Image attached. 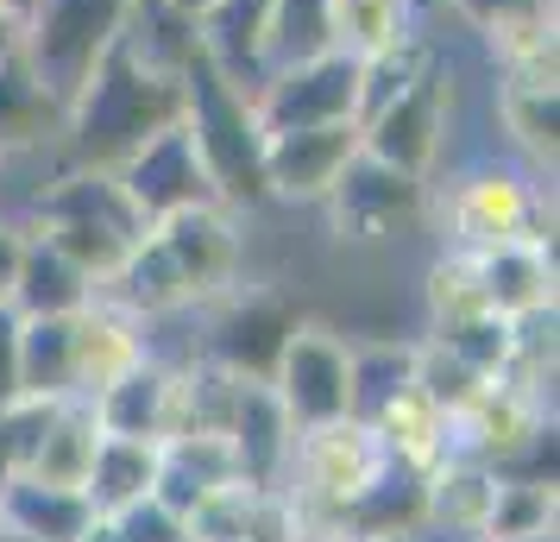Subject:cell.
<instances>
[{
	"label": "cell",
	"instance_id": "cell-1",
	"mask_svg": "<svg viewBox=\"0 0 560 542\" xmlns=\"http://www.w3.org/2000/svg\"><path fill=\"white\" fill-rule=\"evenodd\" d=\"M183 114V82L171 70H158L139 57L127 32L102 51V64L82 77V89L63 107V127H70V152L77 164H102L114 171L132 146H145L158 127H171Z\"/></svg>",
	"mask_w": 560,
	"mask_h": 542
},
{
	"label": "cell",
	"instance_id": "cell-2",
	"mask_svg": "<svg viewBox=\"0 0 560 542\" xmlns=\"http://www.w3.org/2000/svg\"><path fill=\"white\" fill-rule=\"evenodd\" d=\"M183 82V127L196 139V158H202L208 183L221 203H265V132H258L253 95L233 89L202 51H189V64L177 70Z\"/></svg>",
	"mask_w": 560,
	"mask_h": 542
},
{
	"label": "cell",
	"instance_id": "cell-3",
	"mask_svg": "<svg viewBox=\"0 0 560 542\" xmlns=\"http://www.w3.org/2000/svg\"><path fill=\"white\" fill-rule=\"evenodd\" d=\"M390 448L378 441V429L365 416H334L315 429H296L290 448V473H283V505L303 523H340L365 492L390 473Z\"/></svg>",
	"mask_w": 560,
	"mask_h": 542
},
{
	"label": "cell",
	"instance_id": "cell-4",
	"mask_svg": "<svg viewBox=\"0 0 560 542\" xmlns=\"http://www.w3.org/2000/svg\"><path fill=\"white\" fill-rule=\"evenodd\" d=\"M139 0H38L26 13V26L13 32V51L32 70V82L45 89V102L63 114L82 77L102 64V51L127 32Z\"/></svg>",
	"mask_w": 560,
	"mask_h": 542
},
{
	"label": "cell",
	"instance_id": "cell-5",
	"mask_svg": "<svg viewBox=\"0 0 560 542\" xmlns=\"http://www.w3.org/2000/svg\"><path fill=\"white\" fill-rule=\"evenodd\" d=\"M504 240H555L548 233V203L529 171L516 164H472L447 196V246L454 253H485Z\"/></svg>",
	"mask_w": 560,
	"mask_h": 542
},
{
	"label": "cell",
	"instance_id": "cell-6",
	"mask_svg": "<svg viewBox=\"0 0 560 542\" xmlns=\"http://www.w3.org/2000/svg\"><path fill=\"white\" fill-rule=\"evenodd\" d=\"M265 385L278 391V404L290 411L296 429L334 423V416H353V341L334 335L328 322H296L283 341L278 366Z\"/></svg>",
	"mask_w": 560,
	"mask_h": 542
},
{
	"label": "cell",
	"instance_id": "cell-7",
	"mask_svg": "<svg viewBox=\"0 0 560 542\" xmlns=\"http://www.w3.org/2000/svg\"><path fill=\"white\" fill-rule=\"evenodd\" d=\"M353 102H359V57L353 51H322V57H308V64L271 70V77L253 89L258 132L353 120Z\"/></svg>",
	"mask_w": 560,
	"mask_h": 542
},
{
	"label": "cell",
	"instance_id": "cell-8",
	"mask_svg": "<svg viewBox=\"0 0 560 542\" xmlns=\"http://www.w3.org/2000/svg\"><path fill=\"white\" fill-rule=\"evenodd\" d=\"M114 177H120V189L132 196V208H139L152 228L164 221V215H177V208L221 203V196H214V183H208V171H202V158H196V139H189V127H183V120L158 127L145 146H132V152L114 164Z\"/></svg>",
	"mask_w": 560,
	"mask_h": 542
},
{
	"label": "cell",
	"instance_id": "cell-9",
	"mask_svg": "<svg viewBox=\"0 0 560 542\" xmlns=\"http://www.w3.org/2000/svg\"><path fill=\"white\" fill-rule=\"evenodd\" d=\"M441 132H447V82H441V57H434L397 102H384L378 114L359 120V146L372 158H384V164L409 171V177H429L434 152H441Z\"/></svg>",
	"mask_w": 560,
	"mask_h": 542
},
{
	"label": "cell",
	"instance_id": "cell-10",
	"mask_svg": "<svg viewBox=\"0 0 560 542\" xmlns=\"http://www.w3.org/2000/svg\"><path fill=\"white\" fill-rule=\"evenodd\" d=\"M158 246L171 253L189 303H208V297H228L233 278H240V228H233L228 203H196L177 208L158 221Z\"/></svg>",
	"mask_w": 560,
	"mask_h": 542
},
{
	"label": "cell",
	"instance_id": "cell-11",
	"mask_svg": "<svg viewBox=\"0 0 560 542\" xmlns=\"http://www.w3.org/2000/svg\"><path fill=\"white\" fill-rule=\"evenodd\" d=\"M322 203L334 208L340 233H353V240H384V233L409 228V221L422 215V177H409V171H397V164H384V158H372L359 146Z\"/></svg>",
	"mask_w": 560,
	"mask_h": 542
},
{
	"label": "cell",
	"instance_id": "cell-12",
	"mask_svg": "<svg viewBox=\"0 0 560 542\" xmlns=\"http://www.w3.org/2000/svg\"><path fill=\"white\" fill-rule=\"evenodd\" d=\"M353 152H359V120L265 132V196H278V203H322Z\"/></svg>",
	"mask_w": 560,
	"mask_h": 542
},
{
	"label": "cell",
	"instance_id": "cell-13",
	"mask_svg": "<svg viewBox=\"0 0 560 542\" xmlns=\"http://www.w3.org/2000/svg\"><path fill=\"white\" fill-rule=\"evenodd\" d=\"M303 322V310H290L278 290H233L228 310L214 315V335H208V360H221L240 379H271L290 328Z\"/></svg>",
	"mask_w": 560,
	"mask_h": 542
},
{
	"label": "cell",
	"instance_id": "cell-14",
	"mask_svg": "<svg viewBox=\"0 0 560 542\" xmlns=\"http://www.w3.org/2000/svg\"><path fill=\"white\" fill-rule=\"evenodd\" d=\"M233 454H240V480L258 492H278L283 473H290V448H296V423L278 404V391L265 379H246L240 385V411H233Z\"/></svg>",
	"mask_w": 560,
	"mask_h": 542
},
{
	"label": "cell",
	"instance_id": "cell-15",
	"mask_svg": "<svg viewBox=\"0 0 560 542\" xmlns=\"http://www.w3.org/2000/svg\"><path fill=\"white\" fill-rule=\"evenodd\" d=\"M152 354L145 322L120 303H107L102 290L77 310V397H95L102 385H114L127 366H139Z\"/></svg>",
	"mask_w": 560,
	"mask_h": 542
},
{
	"label": "cell",
	"instance_id": "cell-16",
	"mask_svg": "<svg viewBox=\"0 0 560 542\" xmlns=\"http://www.w3.org/2000/svg\"><path fill=\"white\" fill-rule=\"evenodd\" d=\"M265 20L271 0H208L196 13V51L246 95L265 82Z\"/></svg>",
	"mask_w": 560,
	"mask_h": 542
},
{
	"label": "cell",
	"instance_id": "cell-17",
	"mask_svg": "<svg viewBox=\"0 0 560 542\" xmlns=\"http://www.w3.org/2000/svg\"><path fill=\"white\" fill-rule=\"evenodd\" d=\"M171 385H177V366L145 354V360L127 366L114 385L95 391L89 411H95V423H102V436L164 441V429H171Z\"/></svg>",
	"mask_w": 560,
	"mask_h": 542
},
{
	"label": "cell",
	"instance_id": "cell-18",
	"mask_svg": "<svg viewBox=\"0 0 560 542\" xmlns=\"http://www.w3.org/2000/svg\"><path fill=\"white\" fill-rule=\"evenodd\" d=\"M479 265V290L491 315H529V310H555V240H504L472 253Z\"/></svg>",
	"mask_w": 560,
	"mask_h": 542
},
{
	"label": "cell",
	"instance_id": "cell-19",
	"mask_svg": "<svg viewBox=\"0 0 560 542\" xmlns=\"http://www.w3.org/2000/svg\"><path fill=\"white\" fill-rule=\"evenodd\" d=\"M45 221H89V228L120 233L127 246L152 233V221L132 208V196L120 189V177L102 171V164H77L70 177H57L51 189L38 196V228H45Z\"/></svg>",
	"mask_w": 560,
	"mask_h": 542
},
{
	"label": "cell",
	"instance_id": "cell-20",
	"mask_svg": "<svg viewBox=\"0 0 560 542\" xmlns=\"http://www.w3.org/2000/svg\"><path fill=\"white\" fill-rule=\"evenodd\" d=\"M89 297H95V278L82 265H70L45 233H26L13 285H7V310L13 315H77Z\"/></svg>",
	"mask_w": 560,
	"mask_h": 542
},
{
	"label": "cell",
	"instance_id": "cell-21",
	"mask_svg": "<svg viewBox=\"0 0 560 542\" xmlns=\"http://www.w3.org/2000/svg\"><path fill=\"white\" fill-rule=\"evenodd\" d=\"M491 492H498V466L447 454L422 473V530H447V537H472L479 542L485 511H491Z\"/></svg>",
	"mask_w": 560,
	"mask_h": 542
},
{
	"label": "cell",
	"instance_id": "cell-22",
	"mask_svg": "<svg viewBox=\"0 0 560 542\" xmlns=\"http://www.w3.org/2000/svg\"><path fill=\"white\" fill-rule=\"evenodd\" d=\"M240 480V454H233L228 436H164L158 441V486L152 498L171 505V511H189L202 492L233 486Z\"/></svg>",
	"mask_w": 560,
	"mask_h": 542
},
{
	"label": "cell",
	"instance_id": "cell-23",
	"mask_svg": "<svg viewBox=\"0 0 560 542\" xmlns=\"http://www.w3.org/2000/svg\"><path fill=\"white\" fill-rule=\"evenodd\" d=\"M498 120L523 146L535 171H555L560 146V95H555V64L548 70H504L498 82Z\"/></svg>",
	"mask_w": 560,
	"mask_h": 542
},
{
	"label": "cell",
	"instance_id": "cell-24",
	"mask_svg": "<svg viewBox=\"0 0 560 542\" xmlns=\"http://www.w3.org/2000/svg\"><path fill=\"white\" fill-rule=\"evenodd\" d=\"M365 423L378 429V441L390 448V461L409 466V473H429V466L447 454V411L434 404L429 391H416V379L390 391Z\"/></svg>",
	"mask_w": 560,
	"mask_h": 542
},
{
	"label": "cell",
	"instance_id": "cell-25",
	"mask_svg": "<svg viewBox=\"0 0 560 542\" xmlns=\"http://www.w3.org/2000/svg\"><path fill=\"white\" fill-rule=\"evenodd\" d=\"M102 297L120 303V310H132L139 322H164V315H177V310H196L189 290H183V278H177V265H171V253L158 246V233H145V240L114 265V278L102 285Z\"/></svg>",
	"mask_w": 560,
	"mask_h": 542
},
{
	"label": "cell",
	"instance_id": "cell-26",
	"mask_svg": "<svg viewBox=\"0 0 560 542\" xmlns=\"http://www.w3.org/2000/svg\"><path fill=\"white\" fill-rule=\"evenodd\" d=\"M0 517L38 542H82V530L95 523V511L77 486H45V480H26V473L0 480Z\"/></svg>",
	"mask_w": 560,
	"mask_h": 542
},
{
	"label": "cell",
	"instance_id": "cell-27",
	"mask_svg": "<svg viewBox=\"0 0 560 542\" xmlns=\"http://www.w3.org/2000/svg\"><path fill=\"white\" fill-rule=\"evenodd\" d=\"M158 486V441H132V436H102L95 441V461L82 480V498L95 517H120L127 505L152 498Z\"/></svg>",
	"mask_w": 560,
	"mask_h": 542
},
{
	"label": "cell",
	"instance_id": "cell-28",
	"mask_svg": "<svg viewBox=\"0 0 560 542\" xmlns=\"http://www.w3.org/2000/svg\"><path fill=\"white\" fill-rule=\"evenodd\" d=\"M20 397H77V315H20Z\"/></svg>",
	"mask_w": 560,
	"mask_h": 542
},
{
	"label": "cell",
	"instance_id": "cell-29",
	"mask_svg": "<svg viewBox=\"0 0 560 542\" xmlns=\"http://www.w3.org/2000/svg\"><path fill=\"white\" fill-rule=\"evenodd\" d=\"M95 441H102V423H95V411H89V397H63V411L51 416V429H45V441H38V454L26 461V480L82 492L89 461H95Z\"/></svg>",
	"mask_w": 560,
	"mask_h": 542
},
{
	"label": "cell",
	"instance_id": "cell-30",
	"mask_svg": "<svg viewBox=\"0 0 560 542\" xmlns=\"http://www.w3.org/2000/svg\"><path fill=\"white\" fill-rule=\"evenodd\" d=\"M322 51H340L334 38V0H271V20H265V77L308 64Z\"/></svg>",
	"mask_w": 560,
	"mask_h": 542
},
{
	"label": "cell",
	"instance_id": "cell-31",
	"mask_svg": "<svg viewBox=\"0 0 560 542\" xmlns=\"http://www.w3.org/2000/svg\"><path fill=\"white\" fill-rule=\"evenodd\" d=\"M334 38L353 57H378L416 38V0H334Z\"/></svg>",
	"mask_w": 560,
	"mask_h": 542
},
{
	"label": "cell",
	"instance_id": "cell-32",
	"mask_svg": "<svg viewBox=\"0 0 560 542\" xmlns=\"http://www.w3.org/2000/svg\"><path fill=\"white\" fill-rule=\"evenodd\" d=\"M555 530V480H523V473H498L491 511H485L479 542H504V537H541Z\"/></svg>",
	"mask_w": 560,
	"mask_h": 542
},
{
	"label": "cell",
	"instance_id": "cell-33",
	"mask_svg": "<svg viewBox=\"0 0 560 542\" xmlns=\"http://www.w3.org/2000/svg\"><path fill=\"white\" fill-rule=\"evenodd\" d=\"M45 120H63L51 102H45V89L32 82V70L20 64L13 45H0V152H13V146H32Z\"/></svg>",
	"mask_w": 560,
	"mask_h": 542
},
{
	"label": "cell",
	"instance_id": "cell-34",
	"mask_svg": "<svg viewBox=\"0 0 560 542\" xmlns=\"http://www.w3.org/2000/svg\"><path fill=\"white\" fill-rule=\"evenodd\" d=\"M265 498H271V492L246 486V480L214 486L183 511V530H189V542H253V523H258V511H265Z\"/></svg>",
	"mask_w": 560,
	"mask_h": 542
},
{
	"label": "cell",
	"instance_id": "cell-35",
	"mask_svg": "<svg viewBox=\"0 0 560 542\" xmlns=\"http://www.w3.org/2000/svg\"><path fill=\"white\" fill-rule=\"evenodd\" d=\"M422 303H429V328L491 310V303H485V290H479V265H472V253H454V246H447V253L434 258L429 285H422Z\"/></svg>",
	"mask_w": 560,
	"mask_h": 542
},
{
	"label": "cell",
	"instance_id": "cell-36",
	"mask_svg": "<svg viewBox=\"0 0 560 542\" xmlns=\"http://www.w3.org/2000/svg\"><path fill=\"white\" fill-rule=\"evenodd\" d=\"M416 347L397 341H353V416H372L397 385H409Z\"/></svg>",
	"mask_w": 560,
	"mask_h": 542
},
{
	"label": "cell",
	"instance_id": "cell-37",
	"mask_svg": "<svg viewBox=\"0 0 560 542\" xmlns=\"http://www.w3.org/2000/svg\"><path fill=\"white\" fill-rule=\"evenodd\" d=\"M429 341H441L447 354H459V360L472 366V372H498L504 366V354H510V322L504 315H459V322H441V328H429Z\"/></svg>",
	"mask_w": 560,
	"mask_h": 542
},
{
	"label": "cell",
	"instance_id": "cell-38",
	"mask_svg": "<svg viewBox=\"0 0 560 542\" xmlns=\"http://www.w3.org/2000/svg\"><path fill=\"white\" fill-rule=\"evenodd\" d=\"M409 379H416V391H429L441 411H459V404L485 385V372H472V366L459 360V354H447L441 341H416V366H409Z\"/></svg>",
	"mask_w": 560,
	"mask_h": 542
},
{
	"label": "cell",
	"instance_id": "cell-39",
	"mask_svg": "<svg viewBox=\"0 0 560 542\" xmlns=\"http://www.w3.org/2000/svg\"><path fill=\"white\" fill-rule=\"evenodd\" d=\"M114 537L120 542H189V530H183V517L171 505L139 498V505H127V511L114 517Z\"/></svg>",
	"mask_w": 560,
	"mask_h": 542
},
{
	"label": "cell",
	"instance_id": "cell-40",
	"mask_svg": "<svg viewBox=\"0 0 560 542\" xmlns=\"http://www.w3.org/2000/svg\"><path fill=\"white\" fill-rule=\"evenodd\" d=\"M541 7H555V0H454V13H459L472 32H491V26H504V20L541 13Z\"/></svg>",
	"mask_w": 560,
	"mask_h": 542
},
{
	"label": "cell",
	"instance_id": "cell-41",
	"mask_svg": "<svg viewBox=\"0 0 560 542\" xmlns=\"http://www.w3.org/2000/svg\"><path fill=\"white\" fill-rule=\"evenodd\" d=\"M20 397V315L0 303V404Z\"/></svg>",
	"mask_w": 560,
	"mask_h": 542
},
{
	"label": "cell",
	"instance_id": "cell-42",
	"mask_svg": "<svg viewBox=\"0 0 560 542\" xmlns=\"http://www.w3.org/2000/svg\"><path fill=\"white\" fill-rule=\"evenodd\" d=\"M20 246H26V233L13 228V221H0V303H7V285H13V265H20Z\"/></svg>",
	"mask_w": 560,
	"mask_h": 542
},
{
	"label": "cell",
	"instance_id": "cell-43",
	"mask_svg": "<svg viewBox=\"0 0 560 542\" xmlns=\"http://www.w3.org/2000/svg\"><path fill=\"white\" fill-rule=\"evenodd\" d=\"M38 7V0H0V20H7V32H20L26 26V13Z\"/></svg>",
	"mask_w": 560,
	"mask_h": 542
},
{
	"label": "cell",
	"instance_id": "cell-44",
	"mask_svg": "<svg viewBox=\"0 0 560 542\" xmlns=\"http://www.w3.org/2000/svg\"><path fill=\"white\" fill-rule=\"evenodd\" d=\"M13 473V454H7V416H0V480Z\"/></svg>",
	"mask_w": 560,
	"mask_h": 542
},
{
	"label": "cell",
	"instance_id": "cell-45",
	"mask_svg": "<svg viewBox=\"0 0 560 542\" xmlns=\"http://www.w3.org/2000/svg\"><path fill=\"white\" fill-rule=\"evenodd\" d=\"M164 7H177V13H189V20H196V13H202L208 0H164Z\"/></svg>",
	"mask_w": 560,
	"mask_h": 542
},
{
	"label": "cell",
	"instance_id": "cell-46",
	"mask_svg": "<svg viewBox=\"0 0 560 542\" xmlns=\"http://www.w3.org/2000/svg\"><path fill=\"white\" fill-rule=\"evenodd\" d=\"M372 542H416V537H372Z\"/></svg>",
	"mask_w": 560,
	"mask_h": 542
}]
</instances>
